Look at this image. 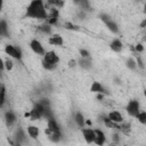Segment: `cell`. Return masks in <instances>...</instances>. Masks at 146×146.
Here are the masks:
<instances>
[{
  "instance_id": "obj_1",
  "label": "cell",
  "mask_w": 146,
  "mask_h": 146,
  "mask_svg": "<svg viewBox=\"0 0 146 146\" xmlns=\"http://www.w3.org/2000/svg\"><path fill=\"white\" fill-rule=\"evenodd\" d=\"M25 15H26V17L36 18V19H46L49 17V15L46 10V6H44L43 1H41V0L31 1L26 8Z\"/></svg>"
},
{
  "instance_id": "obj_2",
  "label": "cell",
  "mask_w": 146,
  "mask_h": 146,
  "mask_svg": "<svg viewBox=\"0 0 146 146\" xmlns=\"http://www.w3.org/2000/svg\"><path fill=\"white\" fill-rule=\"evenodd\" d=\"M5 52L7 55H9L10 57L13 58H16V59H21L22 58V52H21V49L13 46V44H7L5 47Z\"/></svg>"
},
{
  "instance_id": "obj_3",
  "label": "cell",
  "mask_w": 146,
  "mask_h": 146,
  "mask_svg": "<svg viewBox=\"0 0 146 146\" xmlns=\"http://www.w3.org/2000/svg\"><path fill=\"white\" fill-rule=\"evenodd\" d=\"M127 112H128V114L129 115H131V116H137L138 114H139V103H138V100H130L129 103H128V105H127Z\"/></svg>"
},
{
  "instance_id": "obj_4",
  "label": "cell",
  "mask_w": 146,
  "mask_h": 146,
  "mask_svg": "<svg viewBox=\"0 0 146 146\" xmlns=\"http://www.w3.org/2000/svg\"><path fill=\"white\" fill-rule=\"evenodd\" d=\"M43 60L47 62V63L56 65L59 62V57H58V55L55 51H46V54L43 56Z\"/></svg>"
},
{
  "instance_id": "obj_5",
  "label": "cell",
  "mask_w": 146,
  "mask_h": 146,
  "mask_svg": "<svg viewBox=\"0 0 146 146\" xmlns=\"http://www.w3.org/2000/svg\"><path fill=\"white\" fill-rule=\"evenodd\" d=\"M30 47H31V49H32L36 55H43V56H44L46 51H44V49H43L42 44H41L36 39H34V40H32V41H31Z\"/></svg>"
},
{
  "instance_id": "obj_6",
  "label": "cell",
  "mask_w": 146,
  "mask_h": 146,
  "mask_svg": "<svg viewBox=\"0 0 146 146\" xmlns=\"http://www.w3.org/2000/svg\"><path fill=\"white\" fill-rule=\"evenodd\" d=\"M82 135H83L84 140H86L88 144L95 143V138H96L95 130H92V129H82Z\"/></svg>"
},
{
  "instance_id": "obj_7",
  "label": "cell",
  "mask_w": 146,
  "mask_h": 146,
  "mask_svg": "<svg viewBox=\"0 0 146 146\" xmlns=\"http://www.w3.org/2000/svg\"><path fill=\"white\" fill-rule=\"evenodd\" d=\"M90 91H91V92H96V94H103V95H107V94H108V92L106 91V89H105L99 82H97V81H95V82L91 84Z\"/></svg>"
},
{
  "instance_id": "obj_8",
  "label": "cell",
  "mask_w": 146,
  "mask_h": 146,
  "mask_svg": "<svg viewBox=\"0 0 146 146\" xmlns=\"http://www.w3.org/2000/svg\"><path fill=\"white\" fill-rule=\"evenodd\" d=\"M44 132H46V135L48 136V138H49L51 141L57 143V141L60 140V131H51V130H49V129L47 128V129L44 130Z\"/></svg>"
},
{
  "instance_id": "obj_9",
  "label": "cell",
  "mask_w": 146,
  "mask_h": 146,
  "mask_svg": "<svg viewBox=\"0 0 146 146\" xmlns=\"http://www.w3.org/2000/svg\"><path fill=\"white\" fill-rule=\"evenodd\" d=\"M111 121H113L114 123H121L122 121H123V116H122V114L120 113V112H117V111H113V112H111L110 114H108V116H107Z\"/></svg>"
},
{
  "instance_id": "obj_10",
  "label": "cell",
  "mask_w": 146,
  "mask_h": 146,
  "mask_svg": "<svg viewBox=\"0 0 146 146\" xmlns=\"http://www.w3.org/2000/svg\"><path fill=\"white\" fill-rule=\"evenodd\" d=\"M95 135H96V138H95V143L98 145V146H102L105 140H106V137H105V133L99 130V129H96L95 130Z\"/></svg>"
},
{
  "instance_id": "obj_11",
  "label": "cell",
  "mask_w": 146,
  "mask_h": 146,
  "mask_svg": "<svg viewBox=\"0 0 146 146\" xmlns=\"http://www.w3.org/2000/svg\"><path fill=\"white\" fill-rule=\"evenodd\" d=\"M48 42H49L50 44H52V46H62V44H63V38H62L59 34H52V35L49 38Z\"/></svg>"
},
{
  "instance_id": "obj_12",
  "label": "cell",
  "mask_w": 146,
  "mask_h": 146,
  "mask_svg": "<svg viewBox=\"0 0 146 146\" xmlns=\"http://www.w3.org/2000/svg\"><path fill=\"white\" fill-rule=\"evenodd\" d=\"M110 47H111V49H112L113 51H115V52H119V51H121V50H122V48H123V44H122V42H121L119 39H114V40L111 42Z\"/></svg>"
},
{
  "instance_id": "obj_13",
  "label": "cell",
  "mask_w": 146,
  "mask_h": 146,
  "mask_svg": "<svg viewBox=\"0 0 146 146\" xmlns=\"http://www.w3.org/2000/svg\"><path fill=\"white\" fill-rule=\"evenodd\" d=\"M5 120H6V123H7L8 125H11V124L16 121V116H15V114H14L13 112L8 111V112H6V114H5Z\"/></svg>"
},
{
  "instance_id": "obj_14",
  "label": "cell",
  "mask_w": 146,
  "mask_h": 146,
  "mask_svg": "<svg viewBox=\"0 0 146 146\" xmlns=\"http://www.w3.org/2000/svg\"><path fill=\"white\" fill-rule=\"evenodd\" d=\"M27 133L30 135V137L36 138L39 136V128L35 125H30V127H27Z\"/></svg>"
},
{
  "instance_id": "obj_15",
  "label": "cell",
  "mask_w": 146,
  "mask_h": 146,
  "mask_svg": "<svg viewBox=\"0 0 146 146\" xmlns=\"http://www.w3.org/2000/svg\"><path fill=\"white\" fill-rule=\"evenodd\" d=\"M48 129L51 131H59V125L54 119H51V120H48Z\"/></svg>"
},
{
  "instance_id": "obj_16",
  "label": "cell",
  "mask_w": 146,
  "mask_h": 146,
  "mask_svg": "<svg viewBox=\"0 0 146 146\" xmlns=\"http://www.w3.org/2000/svg\"><path fill=\"white\" fill-rule=\"evenodd\" d=\"M104 123L107 128H112V129H120V125L117 123H114L113 121H111L108 117H104Z\"/></svg>"
},
{
  "instance_id": "obj_17",
  "label": "cell",
  "mask_w": 146,
  "mask_h": 146,
  "mask_svg": "<svg viewBox=\"0 0 146 146\" xmlns=\"http://www.w3.org/2000/svg\"><path fill=\"white\" fill-rule=\"evenodd\" d=\"M79 64H80L81 67L89 68V67L91 66V60H90V58H82V57H81V59L79 60Z\"/></svg>"
},
{
  "instance_id": "obj_18",
  "label": "cell",
  "mask_w": 146,
  "mask_h": 146,
  "mask_svg": "<svg viewBox=\"0 0 146 146\" xmlns=\"http://www.w3.org/2000/svg\"><path fill=\"white\" fill-rule=\"evenodd\" d=\"M75 122L80 128H82L84 125V117H83V115L81 113H76L75 114Z\"/></svg>"
},
{
  "instance_id": "obj_19",
  "label": "cell",
  "mask_w": 146,
  "mask_h": 146,
  "mask_svg": "<svg viewBox=\"0 0 146 146\" xmlns=\"http://www.w3.org/2000/svg\"><path fill=\"white\" fill-rule=\"evenodd\" d=\"M106 25H107V27L110 29V31H112L113 33H117V32H119V27H117L116 23H114L113 21H111V22L106 23Z\"/></svg>"
},
{
  "instance_id": "obj_20",
  "label": "cell",
  "mask_w": 146,
  "mask_h": 146,
  "mask_svg": "<svg viewBox=\"0 0 146 146\" xmlns=\"http://www.w3.org/2000/svg\"><path fill=\"white\" fill-rule=\"evenodd\" d=\"M0 34L3 35V36H7L8 33H7V24L5 21H1L0 23Z\"/></svg>"
},
{
  "instance_id": "obj_21",
  "label": "cell",
  "mask_w": 146,
  "mask_h": 146,
  "mask_svg": "<svg viewBox=\"0 0 146 146\" xmlns=\"http://www.w3.org/2000/svg\"><path fill=\"white\" fill-rule=\"evenodd\" d=\"M137 117V120L140 122V123H143V124H146V112H139V114L136 116Z\"/></svg>"
},
{
  "instance_id": "obj_22",
  "label": "cell",
  "mask_w": 146,
  "mask_h": 146,
  "mask_svg": "<svg viewBox=\"0 0 146 146\" xmlns=\"http://www.w3.org/2000/svg\"><path fill=\"white\" fill-rule=\"evenodd\" d=\"M6 102V89H5V86L1 87V97H0V106L2 107L3 104Z\"/></svg>"
},
{
  "instance_id": "obj_23",
  "label": "cell",
  "mask_w": 146,
  "mask_h": 146,
  "mask_svg": "<svg viewBox=\"0 0 146 146\" xmlns=\"http://www.w3.org/2000/svg\"><path fill=\"white\" fill-rule=\"evenodd\" d=\"M64 26H65L66 30H72V31H78V30H79V26H78V25H75V24H73V23H70V22L65 23Z\"/></svg>"
},
{
  "instance_id": "obj_24",
  "label": "cell",
  "mask_w": 146,
  "mask_h": 146,
  "mask_svg": "<svg viewBox=\"0 0 146 146\" xmlns=\"http://www.w3.org/2000/svg\"><path fill=\"white\" fill-rule=\"evenodd\" d=\"M40 30H41L43 33H50V32H51V27H50L49 24H47V25H41V26H40Z\"/></svg>"
},
{
  "instance_id": "obj_25",
  "label": "cell",
  "mask_w": 146,
  "mask_h": 146,
  "mask_svg": "<svg viewBox=\"0 0 146 146\" xmlns=\"http://www.w3.org/2000/svg\"><path fill=\"white\" fill-rule=\"evenodd\" d=\"M127 65H128V67L129 68H131V70H135L136 67H137V64H136V62L133 60V59H128V62H127Z\"/></svg>"
},
{
  "instance_id": "obj_26",
  "label": "cell",
  "mask_w": 146,
  "mask_h": 146,
  "mask_svg": "<svg viewBox=\"0 0 146 146\" xmlns=\"http://www.w3.org/2000/svg\"><path fill=\"white\" fill-rule=\"evenodd\" d=\"M42 65H43V67H44L46 70H54L55 66H56V65L50 64V63H47V62H44V60H42Z\"/></svg>"
},
{
  "instance_id": "obj_27",
  "label": "cell",
  "mask_w": 146,
  "mask_h": 146,
  "mask_svg": "<svg viewBox=\"0 0 146 146\" xmlns=\"http://www.w3.org/2000/svg\"><path fill=\"white\" fill-rule=\"evenodd\" d=\"M79 3H80V6L82 7V9H84V10H90L89 2H88V1H80Z\"/></svg>"
},
{
  "instance_id": "obj_28",
  "label": "cell",
  "mask_w": 146,
  "mask_h": 146,
  "mask_svg": "<svg viewBox=\"0 0 146 146\" xmlns=\"http://www.w3.org/2000/svg\"><path fill=\"white\" fill-rule=\"evenodd\" d=\"M100 19H102V21H103L105 24L112 21V19H111V17H110L108 15H106V14H102V15H100Z\"/></svg>"
},
{
  "instance_id": "obj_29",
  "label": "cell",
  "mask_w": 146,
  "mask_h": 146,
  "mask_svg": "<svg viewBox=\"0 0 146 146\" xmlns=\"http://www.w3.org/2000/svg\"><path fill=\"white\" fill-rule=\"evenodd\" d=\"M80 55H81L82 58H89V57H90L89 52H88L86 49H81V50H80Z\"/></svg>"
},
{
  "instance_id": "obj_30",
  "label": "cell",
  "mask_w": 146,
  "mask_h": 146,
  "mask_svg": "<svg viewBox=\"0 0 146 146\" xmlns=\"http://www.w3.org/2000/svg\"><path fill=\"white\" fill-rule=\"evenodd\" d=\"M13 62L11 60H9V59H7V60H5V66H6V68L8 70V71H10L11 68H13Z\"/></svg>"
},
{
  "instance_id": "obj_31",
  "label": "cell",
  "mask_w": 146,
  "mask_h": 146,
  "mask_svg": "<svg viewBox=\"0 0 146 146\" xmlns=\"http://www.w3.org/2000/svg\"><path fill=\"white\" fill-rule=\"evenodd\" d=\"M135 49H136V51L141 52V51L144 50V47H143V44H141V43H137V44H136V47H135Z\"/></svg>"
},
{
  "instance_id": "obj_32",
  "label": "cell",
  "mask_w": 146,
  "mask_h": 146,
  "mask_svg": "<svg viewBox=\"0 0 146 146\" xmlns=\"http://www.w3.org/2000/svg\"><path fill=\"white\" fill-rule=\"evenodd\" d=\"M75 65H76V60L75 59H70L68 60V66L70 67H74Z\"/></svg>"
},
{
  "instance_id": "obj_33",
  "label": "cell",
  "mask_w": 146,
  "mask_h": 146,
  "mask_svg": "<svg viewBox=\"0 0 146 146\" xmlns=\"http://www.w3.org/2000/svg\"><path fill=\"white\" fill-rule=\"evenodd\" d=\"M113 140H114V141H119V135L114 133V135H113Z\"/></svg>"
},
{
  "instance_id": "obj_34",
  "label": "cell",
  "mask_w": 146,
  "mask_h": 146,
  "mask_svg": "<svg viewBox=\"0 0 146 146\" xmlns=\"http://www.w3.org/2000/svg\"><path fill=\"white\" fill-rule=\"evenodd\" d=\"M103 98H104V95H103V94H98V95H97V99H99V100H102Z\"/></svg>"
},
{
  "instance_id": "obj_35",
  "label": "cell",
  "mask_w": 146,
  "mask_h": 146,
  "mask_svg": "<svg viewBox=\"0 0 146 146\" xmlns=\"http://www.w3.org/2000/svg\"><path fill=\"white\" fill-rule=\"evenodd\" d=\"M145 26H146V19H144L141 22V24H140V27H145Z\"/></svg>"
},
{
  "instance_id": "obj_36",
  "label": "cell",
  "mask_w": 146,
  "mask_h": 146,
  "mask_svg": "<svg viewBox=\"0 0 146 146\" xmlns=\"http://www.w3.org/2000/svg\"><path fill=\"white\" fill-rule=\"evenodd\" d=\"M14 146H21V144H19V143H16V144H15Z\"/></svg>"
},
{
  "instance_id": "obj_37",
  "label": "cell",
  "mask_w": 146,
  "mask_h": 146,
  "mask_svg": "<svg viewBox=\"0 0 146 146\" xmlns=\"http://www.w3.org/2000/svg\"><path fill=\"white\" fill-rule=\"evenodd\" d=\"M144 13H145V14H146V5H145V6H144Z\"/></svg>"
},
{
  "instance_id": "obj_38",
  "label": "cell",
  "mask_w": 146,
  "mask_h": 146,
  "mask_svg": "<svg viewBox=\"0 0 146 146\" xmlns=\"http://www.w3.org/2000/svg\"><path fill=\"white\" fill-rule=\"evenodd\" d=\"M144 95H145V97H146V89L144 90Z\"/></svg>"
},
{
  "instance_id": "obj_39",
  "label": "cell",
  "mask_w": 146,
  "mask_h": 146,
  "mask_svg": "<svg viewBox=\"0 0 146 146\" xmlns=\"http://www.w3.org/2000/svg\"><path fill=\"white\" fill-rule=\"evenodd\" d=\"M143 40H144V41H145V42H146V36H145V38H144V39H143Z\"/></svg>"
},
{
  "instance_id": "obj_40",
  "label": "cell",
  "mask_w": 146,
  "mask_h": 146,
  "mask_svg": "<svg viewBox=\"0 0 146 146\" xmlns=\"http://www.w3.org/2000/svg\"><path fill=\"white\" fill-rule=\"evenodd\" d=\"M110 146H116V145H114V144H112V145H110Z\"/></svg>"
}]
</instances>
